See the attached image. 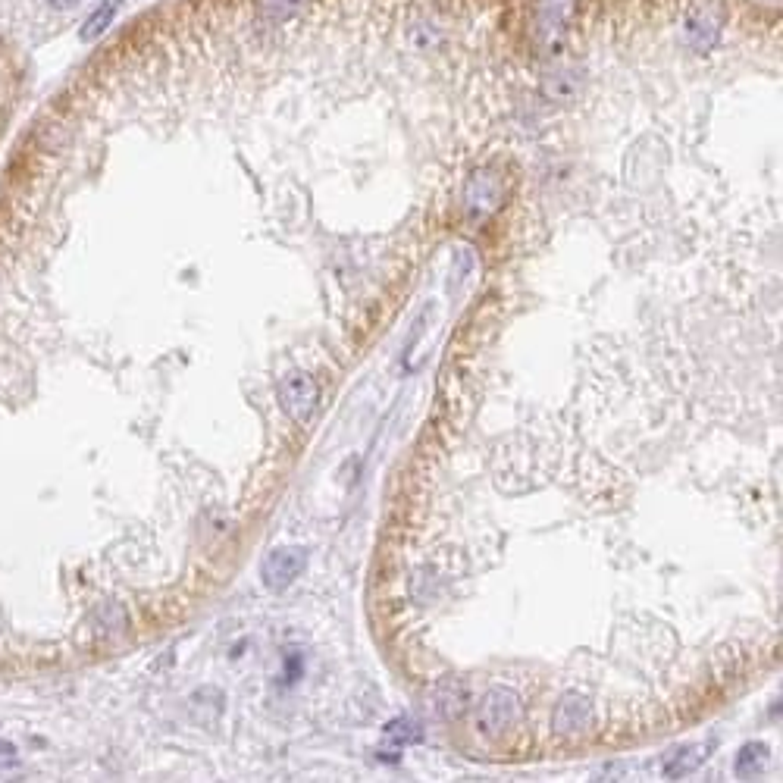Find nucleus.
<instances>
[{
  "label": "nucleus",
  "instance_id": "nucleus-1",
  "mask_svg": "<svg viewBox=\"0 0 783 783\" xmlns=\"http://www.w3.org/2000/svg\"><path fill=\"white\" fill-rule=\"evenodd\" d=\"M505 192H508L505 179L498 176L495 170H473L470 179H467V185H464V198H461L464 217H467L473 226L486 223L492 213L505 204Z\"/></svg>",
  "mask_w": 783,
  "mask_h": 783
},
{
  "label": "nucleus",
  "instance_id": "nucleus-2",
  "mask_svg": "<svg viewBox=\"0 0 783 783\" xmlns=\"http://www.w3.org/2000/svg\"><path fill=\"white\" fill-rule=\"evenodd\" d=\"M279 405L295 423L307 426L320 408V383L304 370H292L279 383Z\"/></svg>",
  "mask_w": 783,
  "mask_h": 783
},
{
  "label": "nucleus",
  "instance_id": "nucleus-3",
  "mask_svg": "<svg viewBox=\"0 0 783 783\" xmlns=\"http://www.w3.org/2000/svg\"><path fill=\"white\" fill-rule=\"evenodd\" d=\"M304 567H307L304 545H279L260 564V580H264L270 592H286L304 574Z\"/></svg>",
  "mask_w": 783,
  "mask_h": 783
},
{
  "label": "nucleus",
  "instance_id": "nucleus-4",
  "mask_svg": "<svg viewBox=\"0 0 783 783\" xmlns=\"http://www.w3.org/2000/svg\"><path fill=\"white\" fill-rule=\"evenodd\" d=\"M520 718V699L508 686H492L480 705V730L489 737H502Z\"/></svg>",
  "mask_w": 783,
  "mask_h": 783
},
{
  "label": "nucleus",
  "instance_id": "nucleus-5",
  "mask_svg": "<svg viewBox=\"0 0 783 783\" xmlns=\"http://www.w3.org/2000/svg\"><path fill=\"white\" fill-rule=\"evenodd\" d=\"M683 29H686V41H690L696 51H711L724 29V13L718 7V0H696L683 19Z\"/></svg>",
  "mask_w": 783,
  "mask_h": 783
},
{
  "label": "nucleus",
  "instance_id": "nucleus-6",
  "mask_svg": "<svg viewBox=\"0 0 783 783\" xmlns=\"http://www.w3.org/2000/svg\"><path fill=\"white\" fill-rule=\"evenodd\" d=\"M589 727V699L580 693H564L555 705L552 730L558 737H580Z\"/></svg>",
  "mask_w": 783,
  "mask_h": 783
},
{
  "label": "nucleus",
  "instance_id": "nucleus-7",
  "mask_svg": "<svg viewBox=\"0 0 783 783\" xmlns=\"http://www.w3.org/2000/svg\"><path fill=\"white\" fill-rule=\"evenodd\" d=\"M715 752V740H702V743H690V746H680L677 752H671V758L664 762V777L668 780H683L696 774L708 758Z\"/></svg>",
  "mask_w": 783,
  "mask_h": 783
},
{
  "label": "nucleus",
  "instance_id": "nucleus-8",
  "mask_svg": "<svg viewBox=\"0 0 783 783\" xmlns=\"http://www.w3.org/2000/svg\"><path fill=\"white\" fill-rule=\"evenodd\" d=\"M542 91H545V98H552V101H577L580 98V91H583V73L577 66H567V63H561V66H552L549 73L542 76Z\"/></svg>",
  "mask_w": 783,
  "mask_h": 783
},
{
  "label": "nucleus",
  "instance_id": "nucleus-9",
  "mask_svg": "<svg viewBox=\"0 0 783 783\" xmlns=\"http://www.w3.org/2000/svg\"><path fill=\"white\" fill-rule=\"evenodd\" d=\"M768 758H771V749H768L765 743L752 740V743H746V746L737 752V762H733V774H737L740 780H746V783H752V780H758V777L768 771Z\"/></svg>",
  "mask_w": 783,
  "mask_h": 783
},
{
  "label": "nucleus",
  "instance_id": "nucleus-10",
  "mask_svg": "<svg viewBox=\"0 0 783 783\" xmlns=\"http://www.w3.org/2000/svg\"><path fill=\"white\" fill-rule=\"evenodd\" d=\"M571 10H574V0H542V38L545 41L555 44L564 35Z\"/></svg>",
  "mask_w": 783,
  "mask_h": 783
},
{
  "label": "nucleus",
  "instance_id": "nucleus-11",
  "mask_svg": "<svg viewBox=\"0 0 783 783\" xmlns=\"http://www.w3.org/2000/svg\"><path fill=\"white\" fill-rule=\"evenodd\" d=\"M113 13H116V4H101L98 10H94V13L88 16V22L82 26L79 38H82V41H94V38H98V35L110 26Z\"/></svg>",
  "mask_w": 783,
  "mask_h": 783
},
{
  "label": "nucleus",
  "instance_id": "nucleus-12",
  "mask_svg": "<svg viewBox=\"0 0 783 783\" xmlns=\"http://www.w3.org/2000/svg\"><path fill=\"white\" fill-rule=\"evenodd\" d=\"M386 740L398 743V746H408V743H417L420 740V724L408 721V718H398L386 727Z\"/></svg>",
  "mask_w": 783,
  "mask_h": 783
},
{
  "label": "nucleus",
  "instance_id": "nucleus-13",
  "mask_svg": "<svg viewBox=\"0 0 783 783\" xmlns=\"http://www.w3.org/2000/svg\"><path fill=\"white\" fill-rule=\"evenodd\" d=\"M301 4H304V0H260L264 13L273 16V19H289V16H295V13L301 10Z\"/></svg>",
  "mask_w": 783,
  "mask_h": 783
},
{
  "label": "nucleus",
  "instance_id": "nucleus-14",
  "mask_svg": "<svg viewBox=\"0 0 783 783\" xmlns=\"http://www.w3.org/2000/svg\"><path fill=\"white\" fill-rule=\"evenodd\" d=\"M624 774V765H605L596 777H592V783H618Z\"/></svg>",
  "mask_w": 783,
  "mask_h": 783
},
{
  "label": "nucleus",
  "instance_id": "nucleus-15",
  "mask_svg": "<svg viewBox=\"0 0 783 783\" xmlns=\"http://www.w3.org/2000/svg\"><path fill=\"white\" fill-rule=\"evenodd\" d=\"M298 674H301V658H298V655H289V674H282V683H292Z\"/></svg>",
  "mask_w": 783,
  "mask_h": 783
},
{
  "label": "nucleus",
  "instance_id": "nucleus-16",
  "mask_svg": "<svg viewBox=\"0 0 783 783\" xmlns=\"http://www.w3.org/2000/svg\"><path fill=\"white\" fill-rule=\"evenodd\" d=\"M47 7H54V10H73V7H79L82 0H44Z\"/></svg>",
  "mask_w": 783,
  "mask_h": 783
}]
</instances>
